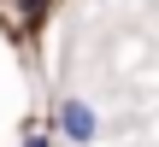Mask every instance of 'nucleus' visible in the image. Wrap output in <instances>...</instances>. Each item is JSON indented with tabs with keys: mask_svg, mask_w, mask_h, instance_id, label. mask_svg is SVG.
<instances>
[{
	"mask_svg": "<svg viewBox=\"0 0 159 147\" xmlns=\"http://www.w3.org/2000/svg\"><path fill=\"white\" fill-rule=\"evenodd\" d=\"M59 130H65L71 141H94V130H100V124H94V106H89V100H77V94H71V100H59Z\"/></svg>",
	"mask_w": 159,
	"mask_h": 147,
	"instance_id": "obj_1",
	"label": "nucleus"
},
{
	"mask_svg": "<svg viewBox=\"0 0 159 147\" xmlns=\"http://www.w3.org/2000/svg\"><path fill=\"white\" fill-rule=\"evenodd\" d=\"M24 147H47V141H41V136H30V141H24Z\"/></svg>",
	"mask_w": 159,
	"mask_h": 147,
	"instance_id": "obj_2",
	"label": "nucleus"
}]
</instances>
